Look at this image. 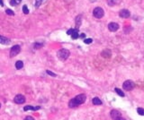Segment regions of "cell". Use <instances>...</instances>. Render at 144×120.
Segmentation results:
<instances>
[{"mask_svg": "<svg viewBox=\"0 0 144 120\" xmlns=\"http://www.w3.org/2000/svg\"><path fill=\"white\" fill-rule=\"evenodd\" d=\"M69 51L66 49H59L58 52H57V57L59 60H61V61H65V60H67L68 58L69 57Z\"/></svg>", "mask_w": 144, "mask_h": 120, "instance_id": "6da1fadb", "label": "cell"}, {"mask_svg": "<svg viewBox=\"0 0 144 120\" xmlns=\"http://www.w3.org/2000/svg\"><path fill=\"white\" fill-rule=\"evenodd\" d=\"M104 12L101 7H95L93 11V15L97 19H101L104 16Z\"/></svg>", "mask_w": 144, "mask_h": 120, "instance_id": "7a4b0ae2", "label": "cell"}, {"mask_svg": "<svg viewBox=\"0 0 144 120\" xmlns=\"http://www.w3.org/2000/svg\"><path fill=\"white\" fill-rule=\"evenodd\" d=\"M122 87H123V89L125 90V91H131V90L134 88V83L130 80H127L123 83Z\"/></svg>", "mask_w": 144, "mask_h": 120, "instance_id": "3957f363", "label": "cell"}, {"mask_svg": "<svg viewBox=\"0 0 144 120\" xmlns=\"http://www.w3.org/2000/svg\"><path fill=\"white\" fill-rule=\"evenodd\" d=\"M20 51H21V47L19 45H14V47H12V49L10 50V57L11 58L15 57L16 55L20 53Z\"/></svg>", "mask_w": 144, "mask_h": 120, "instance_id": "277c9868", "label": "cell"}, {"mask_svg": "<svg viewBox=\"0 0 144 120\" xmlns=\"http://www.w3.org/2000/svg\"><path fill=\"white\" fill-rule=\"evenodd\" d=\"M110 116H111V118H112V120H118L121 118V113H120V111H118V110H116V109H112V110H111V112H110Z\"/></svg>", "mask_w": 144, "mask_h": 120, "instance_id": "5b68a950", "label": "cell"}, {"mask_svg": "<svg viewBox=\"0 0 144 120\" xmlns=\"http://www.w3.org/2000/svg\"><path fill=\"white\" fill-rule=\"evenodd\" d=\"M14 101L16 104H22L25 102V97L22 94H17L14 99Z\"/></svg>", "mask_w": 144, "mask_h": 120, "instance_id": "8992f818", "label": "cell"}, {"mask_svg": "<svg viewBox=\"0 0 144 120\" xmlns=\"http://www.w3.org/2000/svg\"><path fill=\"white\" fill-rule=\"evenodd\" d=\"M76 101L78 103V105H81V104H83V103L86 101V96L85 94H79V95H77L76 98Z\"/></svg>", "mask_w": 144, "mask_h": 120, "instance_id": "52a82bcc", "label": "cell"}, {"mask_svg": "<svg viewBox=\"0 0 144 120\" xmlns=\"http://www.w3.org/2000/svg\"><path fill=\"white\" fill-rule=\"evenodd\" d=\"M108 29H109L110 31L114 32V31H116L117 30L119 29V24L116 23V22H110V23L108 24Z\"/></svg>", "mask_w": 144, "mask_h": 120, "instance_id": "ba28073f", "label": "cell"}, {"mask_svg": "<svg viewBox=\"0 0 144 120\" xmlns=\"http://www.w3.org/2000/svg\"><path fill=\"white\" fill-rule=\"evenodd\" d=\"M119 15H120L122 18H129L130 13L127 9H122L121 11L119 12Z\"/></svg>", "mask_w": 144, "mask_h": 120, "instance_id": "9c48e42d", "label": "cell"}, {"mask_svg": "<svg viewBox=\"0 0 144 120\" xmlns=\"http://www.w3.org/2000/svg\"><path fill=\"white\" fill-rule=\"evenodd\" d=\"M79 105H78V103L76 101V99H75V98L72 99H70V101L68 102V107L71 108H76L78 107Z\"/></svg>", "mask_w": 144, "mask_h": 120, "instance_id": "30bf717a", "label": "cell"}, {"mask_svg": "<svg viewBox=\"0 0 144 120\" xmlns=\"http://www.w3.org/2000/svg\"><path fill=\"white\" fill-rule=\"evenodd\" d=\"M0 43L1 44H4V45H7L10 43V40L5 38L4 36H0Z\"/></svg>", "mask_w": 144, "mask_h": 120, "instance_id": "8fae6325", "label": "cell"}, {"mask_svg": "<svg viewBox=\"0 0 144 120\" xmlns=\"http://www.w3.org/2000/svg\"><path fill=\"white\" fill-rule=\"evenodd\" d=\"M40 107H32V106H25L23 108L24 111H28V110H38L40 109Z\"/></svg>", "mask_w": 144, "mask_h": 120, "instance_id": "7c38bea8", "label": "cell"}, {"mask_svg": "<svg viewBox=\"0 0 144 120\" xmlns=\"http://www.w3.org/2000/svg\"><path fill=\"white\" fill-rule=\"evenodd\" d=\"M102 56L104 58H110L111 57V51L109 49H106V50H104L102 52Z\"/></svg>", "mask_w": 144, "mask_h": 120, "instance_id": "4fadbf2b", "label": "cell"}, {"mask_svg": "<svg viewBox=\"0 0 144 120\" xmlns=\"http://www.w3.org/2000/svg\"><path fill=\"white\" fill-rule=\"evenodd\" d=\"M22 67H23V63L22 61H17V62L15 63V68L18 69V70H20V69H22Z\"/></svg>", "mask_w": 144, "mask_h": 120, "instance_id": "5bb4252c", "label": "cell"}, {"mask_svg": "<svg viewBox=\"0 0 144 120\" xmlns=\"http://www.w3.org/2000/svg\"><path fill=\"white\" fill-rule=\"evenodd\" d=\"M78 37H79V35H78V30L76 29V30L74 31V32L71 34V38L73 39V40H76Z\"/></svg>", "mask_w": 144, "mask_h": 120, "instance_id": "9a60e30c", "label": "cell"}, {"mask_svg": "<svg viewBox=\"0 0 144 120\" xmlns=\"http://www.w3.org/2000/svg\"><path fill=\"white\" fill-rule=\"evenodd\" d=\"M92 102L94 105H101L102 104V101H101V99L98 98H94L92 99Z\"/></svg>", "mask_w": 144, "mask_h": 120, "instance_id": "2e32d148", "label": "cell"}, {"mask_svg": "<svg viewBox=\"0 0 144 120\" xmlns=\"http://www.w3.org/2000/svg\"><path fill=\"white\" fill-rule=\"evenodd\" d=\"M81 20H82V16H81V15H78V16L76 18V27H77V28L80 26Z\"/></svg>", "mask_w": 144, "mask_h": 120, "instance_id": "e0dca14e", "label": "cell"}, {"mask_svg": "<svg viewBox=\"0 0 144 120\" xmlns=\"http://www.w3.org/2000/svg\"><path fill=\"white\" fill-rule=\"evenodd\" d=\"M115 92H116L119 96H121V97H124V93L122 92V91L120 89H118V88H115Z\"/></svg>", "mask_w": 144, "mask_h": 120, "instance_id": "ac0fdd59", "label": "cell"}, {"mask_svg": "<svg viewBox=\"0 0 144 120\" xmlns=\"http://www.w3.org/2000/svg\"><path fill=\"white\" fill-rule=\"evenodd\" d=\"M137 112H138V114L140 115V116H144V109L143 108H137Z\"/></svg>", "mask_w": 144, "mask_h": 120, "instance_id": "d6986e66", "label": "cell"}, {"mask_svg": "<svg viewBox=\"0 0 144 120\" xmlns=\"http://www.w3.org/2000/svg\"><path fill=\"white\" fill-rule=\"evenodd\" d=\"M22 12H23L24 14H28L29 13V9L27 7V5H23L22 6Z\"/></svg>", "mask_w": 144, "mask_h": 120, "instance_id": "ffe728a7", "label": "cell"}, {"mask_svg": "<svg viewBox=\"0 0 144 120\" xmlns=\"http://www.w3.org/2000/svg\"><path fill=\"white\" fill-rule=\"evenodd\" d=\"M5 13H7L8 15H14V13L12 10H10V9H7V10L5 11Z\"/></svg>", "mask_w": 144, "mask_h": 120, "instance_id": "44dd1931", "label": "cell"}, {"mask_svg": "<svg viewBox=\"0 0 144 120\" xmlns=\"http://www.w3.org/2000/svg\"><path fill=\"white\" fill-rule=\"evenodd\" d=\"M107 3L109 5L112 6V5H114V4H115V0H108Z\"/></svg>", "mask_w": 144, "mask_h": 120, "instance_id": "7402d4cb", "label": "cell"}, {"mask_svg": "<svg viewBox=\"0 0 144 120\" xmlns=\"http://www.w3.org/2000/svg\"><path fill=\"white\" fill-rule=\"evenodd\" d=\"M92 41H93L92 39H85L84 40V42H85L86 44H90V43H92Z\"/></svg>", "mask_w": 144, "mask_h": 120, "instance_id": "603a6c76", "label": "cell"}, {"mask_svg": "<svg viewBox=\"0 0 144 120\" xmlns=\"http://www.w3.org/2000/svg\"><path fill=\"white\" fill-rule=\"evenodd\" d=\"M42 46H43V45L41 44V43H35V44H34V48H35V49H40Z\"/></svg>", "mask_w": 144, "mask_h": 120, "instance_id": "cb8c5ba5", "label": "cell"}, {"mask_svg": "<svg viewBox=\"0 0 144 120\" xmlns=\"http://www.w3.org/2000/svg\"><path fill=\"white\" fill-rule=\"evenodd\" d=\"M10 4H11V5H16V4H18V3L16 0H11V1H10Z\"/></svg>", "mask_w": 144, "mask_h": 120, "instance_id": "d4e9b609", "label": "cell"}, {"mask_svg": "<svg viewBox=\"0 0 144 120\" xmlns=\"http://www.w3.org/2000/svg\"><path fill=\"white\" fill-rule=\"evenodd\" d=\"M74 31H75V29H69V30L67 31V34H68V35H71L72 33L74 32Z\"/></svg>", "mask_w": 144, "mask_h": 120, "instance_id": "484cf974", "label": "cell"}, {"mask_svg": "<svg viewBox=\"0 0 144 120\" xmlns=\"http://www.w3.org/2000/svg\"><path fill=\"white\" fill-rule=\"evenodd\" d=\"M46 73H47V74H50V75L53 76V77H55V76H56V74H54V73H52V72L49 71V70H47V71H46Z\"/></svg>", "mask_w": 144, "mask_h": 120, "instance_id": "4316f807", "label": "cell"}, {"mask_svg": "<svg viewBox=\"0 0 144 120\" xmlns=\"http://www.w3.org/2000/svg\"><path fill=\"white\" fill-rule=\"evenodd\" d=\"M24 120H34V118H33L32 116H26V117L24 118Z\"/></svg>", "mask_w": 144, "mask_h": 120, "instance_id": "83f0119b", "label": "cell"}, {"mask_svg": "<svg viewBox=\"0 0 144 120\" xmlns=\"http://www.w3.org/2000/svg\"><path fill=\"white\" fill-rule=\"evenodd\" d=\"M85 37H86V35L84 34V33H83V34H81V35H80V38H82V39H84Z\"/></svg>", "mask_w": 144, "mask_h": 120, "instance_id": "f1b7e54d", "label": "cell"}, {"mask_svg": "<svg viewBox=\"0 0 144 120\" xmlns=\"http://www.w3.org/2000/svg\"><path fill=\"white\" fill-rule=\"evenodd\" d=\"M0 5H4V3H3V0H0Z\"/></svg>", "mask_w": 144, "mask_h": 120, "instance_id": "f546056e", "label": "cell"}, {"mask_svg": "<svg viewBox=\"0 0 144 120\" xmlns=\"http://www.w3.org/2000/svg\"><path fill=\"white\" fill-rule=\"evenodd\" d=\"M16 1H17L18 4H20V2H21V0H16Z\"/></svg>", "mask_w": 144, "mask_h": 120, "instance_id": "4dcf8cb0", "label": "cell"}, {"mask_svg": "<svg viewBox=\"0 0 144 120\" xmlns=\"http://www.w3.org/2000/svg\"><path fill=\"white\" fill-rule=\"evenodd\" d=\"M118 120H125V119H123V118H120V119H118Z\"/></svg>", "mask_w": 144, "mask_h": 120, "instance_id": "1f68e13d", "label": "cell"}, {"mask_svg": "<svg viewBox=\"0 0 144 120\" xmlns=\"http://www.w3.org/2000/svg\"><path fill=\"white\" fill-rule=\"evenodd\" d=\"M0 108H1V103H0Z\"/></svg>", "mask_w": 144, "mask_h": 120, "instance_id": "d6a6232c", "label": "cell"}]
</instances>
